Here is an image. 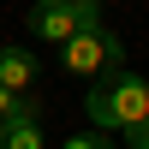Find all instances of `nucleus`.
<instances>
[{
  "mask_svg": "<svg viewBox=\"0 0 149 149\" xmlns=\"http://www.w3.org/2000/svg\"><path fill=\"white\" fill-rule=\"evenodd\" d=\"M90 125L119 137L125 149H149V78L113 72L90 84Z\"/></svg>",
  "mask_w": 149,
  "mask_h": 149,
  "instance_id": "obj_1",
  "label": "nucleus"
},
{
  "mask_svg": "<svg viewBox=\"0 0 149 149\" xmlns=\"http://www.w3.org/2000/svg\"><path fill=\"white\" fill-rule=\"evenodd\" d=\"M60 72L66 78H113V72H125V42H119L107 24H95V30L72 36V42H60Z\"/></svg>",
  "mask_w": 149,
  "mask_h": 149,
  "instance_id": "obj_2",
  "label": "nucleus"
},
{
  "mask_svg": "<svg viewBox=\"0 0 149 149\" xmlns=\"http://www.w3.org/2000/svg\"><path fill=\"white\" fill-rule=\"evenodd\" d=\"M102 24V0H36L30 12H24V30L36 36V42H72V36L95 30Z\"/></svg>",
  "mask_w": 149,
  "mask_h": 149,
  "instance_id": "obj_3",
  "label": "nucleus"
},
{
  "mask_svg": "<svg viewBox=\"0 0 149 149\" xmlns=\"http://www.w3.org/2000/svg\"><path fill=\"white\" fill-rule=\"evenodd\" d=\"M0 149H48V137H42V102L36 95H24L18 113L0 125Z\"/></svg>",
  "mask_w": 149,
  "mask_h": 149,
  "instance_id": "obj_4",
  "label": "nucleus"
},
{
  "mask_svg": "<svg viewBox=\"0 0 149 149\" xmlns=\"http://www.w3.org/2000/svg\"><path fill=\"white\" fill-rule=\"evenodd\" d=\"M36 72H42V60H36V48H18V42H0V84L18 95L36 90Z\"/></svg>",
  "mask_w": 149,
  "mask_h": 149,
  "instance_id": "obj_5",
  "label": "nucleus"
},
{
  "mask_svg": "<svg viewBox=\"0 0 149 149\" xmlns=\"http://www.w3.org/2000/svg\"><path fill=\"white\" fill-rule=\"evenodd\" d=\"M60 149H119V143L107 137V131H78V137H66Z\"/></svg>",
  "mask_w": 149,
  "mask_h": 149,
  "instance_id": "obj_6",
  "label": "nucleus"
},
{
  "mask_svg": "<svg viewBox=\"0 0 149 149\" xmlns=\"http://www.w3.org/2000/svg\"><path fill=\"white\" fill-rule=\"evenodd\" d=\"M18 102H24V95H18V90H6V84H0V125H6L12 113H18Z\"/></svg>",
  "mask_w": 149,
  "mask_h": 149,
  "instance_id": "obj_7",
  "label": "nucleus"
}]
</instances>
